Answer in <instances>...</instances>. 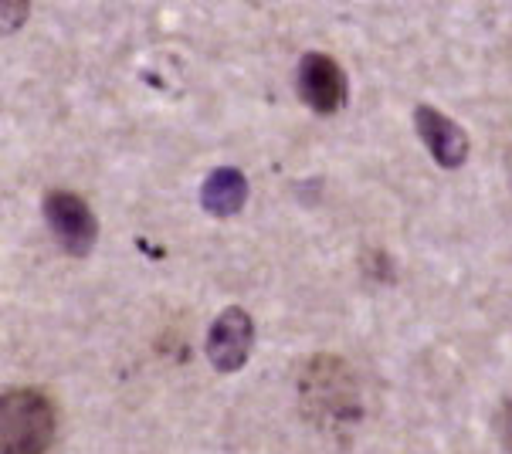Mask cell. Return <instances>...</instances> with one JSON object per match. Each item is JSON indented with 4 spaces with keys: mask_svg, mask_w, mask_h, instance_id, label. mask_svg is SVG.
<instances>
[{
    "mask_svg": "<svg viewBox=\"0 0 512 454\" xmlns=\"http://www.w3.org/2000/svg\"><path fill=\"white\" fill-rule=\"evenodd\" d=\"M414 129H418L421 143L428 146L431 160L445 170H458L468 160V136L455 119L438 112L435 106L414 109Z\"/></svg>",
    "mask_w": 512,
    "mask_h": 454,
    "instance_id": "8992f818",
    "label": "cell"
},
{
    "mask_svg": "<svg viewBox=\"0 0 512 454\" xmlns=\"http://www.w3.org/2000/svg\"><path fill=\"white\" fill-rule=\"evenodd\" d=\"M58 434L55 404L41 390L14 387L0 397V451L4 454H51Z\"/></svg>",
    "mask_w": 512,
    "mask_h": 454,
    "instance_id": "6da1fadb",
    "label": "cell"
},
{
    "mask_svg": "<svg viewBox=\"0 0 512 454\" xmlns=\"http://www.w3.org/2000/svg\"><path fill=\"white\" fill-rule=\"evenodd\" d=\"M496 431H499L502 451L512 454V400H506V404H502L499 417H496Z\"/></svg>",
    "mask_w": 512,
    "mask_h": 454,
    "instance_id": "ba28073f",
    "label": "cell"
},
{
    "mask_svg": "<svg viewBox=\"0 0 512 454\" xmlns=\"http://www.w3.org/2000/svg\"><path fill=\"white\" fill-rule=\"evenodd\" d=\"M295 85H299V99L312 112H319V116H336L346 106V95H350L340 61L323 55V51L302 55L299 72H295Z\"/></svg>",
    "mask_w": 512,
    "mask_h": 454,
    "instance_id": "277c9868",
    "label": "cell"
},
{
    "mask_svg": "<svg viewBox=\"0 0 512 454\" xmlns=\"http://www.w3.org/2000/svg\"><path fill=\"white\" fill-rule=\"evenodd\" d=\"M45 221L65 255H92L95 241H99V221H95L92 207L78 194H72V190H51L45 197Z\"/></svg>",
    "mask_w": 512,
    "mask_h": 454,
    "instance_id": "3957f363",
    "label": "cell"
},
{
    "mask_svg": "<svg viewBox=\"0 0 512 454\" xmlns=\"http://www.w3.org/2000/svg\"><path fill=\"white\" fill-rule=\"evenodd\" d=\"M255 349V322L241 305H228L207 333V360L218 373H238Z\"/></svg>",
    "mask_w": 512,
    "mask_h": 454,
    "instance_id": "5b68a950",
    "label": "cell"
},
{
    "mask_svg": "<svg viewBox=\"0 0 512 454\" xmlns=\"http://www.w3.org/2000/svg\"><path fill=\"white\" fill-rule=\"evenodd\" d=\"M248 204V177L234 167H218L201 183V207L214 217H234Z\"/></svg>",
    "mask_w": 512,
    "mask_h": 454,
    "instance_id": "52a82bcc",
    "label": "cell"
},
{
    "mask_svg": "<svg viewBox=\"0 0 512 454\" xmlns=\"http://www.w3.org/2000/svg\"><path fill=\"white\" fill-rule=\"evenodd\" d=\"M299 394L306 414L323 424H357L363 417L357 380H353L350 366L336 356H316L302 370Z\"/></svg>",
    "mask_w": 512,
    "mask_h": 454,
    "instance_id": "7a4b0ae2",
    "label": "cell"
}]
</instances>
